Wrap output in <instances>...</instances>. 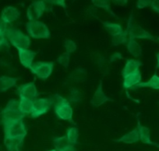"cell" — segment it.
Here are the masks:
<instances>
[{
	"label": "cell",
	"mask_w": 159,
	"mask_h": 151,
	"mask_svg": "<svg viewBox=\"0 0 159 151\" xmlns=\"http://www.w3.org/2000/svg\"><path fill=\"white\" fill-rule=\"evenodd\" d=\"M52 105L54 107V110L57 117L63 121H68L73 123V108L69 100L59 95H54L49 98Z\"/></svg>",
	"instance_id": "6da1fadb"
},
{
	"label": "cell",
	"mask_w": 159,
	"mask_h": 151,
	"mask_svg": "<svg viewBox=\"0 0 159 151\" xmlns=\"http://www.w3.org/2000/svg\"><path fill=\"white\" fill-rule=\"evenodd\" d=\"M4 33H5L7 40H9L12 46H13L17 49H28L30 47V37L23 33L19 29L7 27Z\"/></svg>",
	"instance_id": "7a4b0ae2"
},
{
	"label": "cell",
	"mask_w": 159,
	"mask_h": 151,
	"mask_svg": "<svg viewBox=\"0 0 159 151\" xmlns=\"http://www.w3.org/2000/svg\"><path fill=\"white\" fill-rule=\"evenodd\" d=\"M26 30L30 37L34 39H48L50 38V30L45 24L40 21H28Z\"/></svg>",
	"instance_id": "3957f363"
},
{
	"label": "cell",
	"mask_w": 159,
	"mask_h": 151,
	"mask_svg": "<svg viewBox=\"0 0 159 151\" xmlns=\"http://www.w3.org/2000/svg\"><path fill=\"white\" fill-rule=\"evenodd\" d=\"M0 115L2 123L19 121L24 119L25 117L20 111L19 101L16 100H10L5 108L1 111Z\"/></svg>",
	"instance_id": "277c9868"
},
{
	"label": "cell",
	"mask_w": 159,
	"mask_h": 151,
	"mask_svg": "<svg viewBox=\"0 0 159 151\" xmlns=\"http://www.w3.org/2000/svg\"><path fill=\"white\" fill-rule=\"evenodd\" d=\"M4 128L5 136L13 138H24L27 135V130L26 129L24 119L16 121L2 123Z\"/></svg>",
	"instance_id": "5b68a950"
},
{
	"label": "cell",
	"mask_w": 159,
	"mask_h": 151,
	"mask_svg": "<svg viewBox=\"0 0 159 151\" xmlns=\"http://www.w3.org/2000/svg\"><path fill=\"white\" fill-rule=\"evenodd\" d=\"M126 29L128 31V35H129V38H132L134 40L148 39L151 40V41H155V38L151 34H150L148 31L144 30L140 26L137 25L133 22L132 17H130V18L129 19Z\"/></svg>",
	"instance_id": "8992f818"
},
{
	"label": "cell",
	"mask_w": 159,
	"mask_h": 151,
	"mask_svg": "<svg viewBox=\"0 0 159 151\" xmlns=\"http://www.w3.org/2000/svg\"><path fill=\"white\" fill-rule=\"evenodd\" d=\"M53 68H54V63L53 62L40 61V62L33 64V65L30 68V71L38 78L45 80L52 75Z\"/></svg>",
	"instance_id": "52a82bcc"
},
{
	"label": "cell",
	"mask_w": 159,
	"mask_h": 151,
	"mask_svg": "<svg viewBox=\"0 0 159 151\" xmlns=\"http://www.w3.org/2000/svg\"><path fill=\"white\" fill-rule=\"evenodd\" d=\"M45 1H34L27 9V16L29 21H37L42 17L46 10Z\"/></svg>",
	"instance_id": "ba28073f"
},
{
	"label": "cell",
	"mask_w": 159,
	"mask_h": 151,
	"mask_svg": "<svg viewBox=\"0 0 159 151\" xmlns=\"http://www.w3.org/2000/svg\"><path fill=\"white\" fill-rule=\"evenodd\" d=\"M52 104L49 99L41 98L34 100V108L31 113L32 118H38L45 114L49 110Z\"/></svg>",
	"instance_id": "9c48e42d"
},
{
	"label": "cell",
	"mask_w": 159,
	"mask_h": 151,
	"mask_svg": "<svg viewBox=\"0 0 159 151\" xmlns=\"http://www.w3.org/2000/svg\"><path fill=\"white\" fill-rule=\"evenodd\" d=\"M20 98H26L34 100L38 96V92L36 85L34 82H29L22 85L17 89Z\"/></svg>",
	"instance_id": "30bf717a"
},
{
	"label": "cell",
	"mask_w": 159,
	"mask_h": 151,
	"mask_svg": "<svg viewBox=\"0 0 159 151\" xmlns=\"http://www.w3.org/2000/svg\"><path fill=\"white\" fill-rule=\"evenodd\" d=\"M20 16V13L17 10V8L12 7V6H9V7H5L2 10V13H1V21L4 24L7 25V24H11L19 19Z\"/></svg>",
	"instance_id": "8fae6325"
},
{
	"label": "cell",
	"mask_w": 159,
	"mask_h": 151,
	"mask_svg": "<svg viewBox=\"0 0 159 151\" xmlns=\"http://www.w3.org/2000/svg\"><path fill=\"white\" fill-rule=\"evenodd\" d=\"M18 50L20 64L26 68L30 69L33 65V61L37 55V52L32 51L29 49H20Z\"/></svg>",
	"instance_id": "7c38bea8"
},
{
	"label": "cell",
	"mask_w": 159,
	"mask_h": 151,
	"mask_svg": "<svg viewBox=\"0 0 159 151\" xmlns=\"http://www.w3.org/2000/svg\"><path fill=\"white\" fill-rule=\"evenodd\" d=\"M108 101H113V100L106 96V95H105L103 91L102 81H100V83H99L97 89H96L95 92H94V95L91 99V104L94 107H98L100 106L103 105L106 102H108Z\"/></svg>",
	"instance_id": "4fadbf2b"
},
{
	"label": "cell",
	"mask_w": 159,
	"mask_h": 151,
	"mask_svg": "<svg viewBox=\"0 0 159 151\" xmlns=\"http://www.w3.org/2000/svg\"><path fill=\"white\" fill-rule=\"evenodd\" d=\"M141 73L140 71H137L134 73L123 78V87L124 89H133L137 85L141 82Z\"/></svg>",
	"instance_id": "5bb4252c"
},
{
	"label": "cell",
	"mask_w": 159,
	"mask_h": 151,
	"mask_svg": "<svg viewBox=\"0 0 159 151\" xmlns=\"http://www.w3.org/2000/svg\"><path fill=\"white\" fill-rule=\"evenodd\" d=\"M24 138L4 136V144L8 151H20Z\"/></svg>",
	"instance_id": "9a60e30c"
},
{
	"label": "cell",
	"mask_w": 159,
	"mask_h": 151,
	"mask_svg": "<svg viewBox=\"0 0 159 151\" xmlns=\"http://www.w3.org/2000/svg\"><path fill=\"white\" fill-rule=\"evenodd\" d=\"M137 129H138L139 136H140V140L144 144L152 145L159 147V144L154 143L151 139V133H150V129L148 128L145 127L140 124V121H138V124H137Z\"/></svg>",
	"instance_id": "2e32d148"
},
{
	"label": "cell",
	"mask_w": 159,
	"mask_h": 151,
	"mask_svg": "<svg viewBox=\"0 0 159 151\" xmlns=\"http://www.w3.org/2000/svg\"><path fill=\"white\" fill-rule=\"evenodd\" d=\"M142 65V63L140 61L134 59L128 60L126 63L124 68L122 71V76L123 78L134 73L139 70V67Z\"/></svg>",
	"instance_id": "e0dca14e"
},
{
	"label": "cell",
	"mask_w": 159,
	"mask_h": 151,
	"mask_svg": "<svg viewBox=\"0 0 159 151\" xmlns=\"http://www.w3.org/2000/svg\"><path fill=\"white\" fill-rule=\"evenodd\" d=\"M140 140V136H139V132L137 128L134 129V130L130 131L129 132L126 133V135H123L121 138L115 139L116 142H120V143H127V144H132V143H137Z\"/></svg>",
	"instance_id": "ac0fdd59"
},
{
	"label": "cell",
	"mask_w": 159,
	"mask_h": 151,
	"mask_svg": "<svg viewBox=\"0 0 159 151\" xmlns=\"http://www.w3.org/2000/svg\"><path fill=\"white\" fill-rule=\"evenodd\" d=\"M18 80L19 78L9 76L0 77V92H7L10 89L16 86Z\"/></svg>",
	"instance_id": "d6986e66"
},
{
	"label": "cell",
	"mask_w": 159,
	"mask_h": 151,
	"mask_svg": "<svg viewBox=\"0 0 159 151\" xmlns=\"http://www.w3.org/2000/svg\"><path fill=\"white\" fill-rule=\"evenodd\" d=\"M34 108V100L26 98H20L19 110L24 115L31 114Z\"/></svg>",
	"instance_id": "ffe728a7"
},
{
	"label": "cell",
	"mask_w": 159,
	"mask_h": 151,
	"mask_svg": "<svg viewBox=\"0 0 159 151\" xmlns=\"http://www.w3.org/2000/svg\"><path fill=\"white\" fill-rule=\"evenodd\" d=\"M138 88H151L155 90H159V76L157 74H154L149 81L140 82L132 89H136Z\"/></svg>",
	"instance_id": "44dd1931"
},
{
	"label": "cell",
	"mask_w": 159,
	"mask_h": 151,
	"mask_svg": "<svg viewBox=\"0 0 159 151\" xmlns=\"http://www.w3.org/2000/svg\"><path fill=\"white\" fill-rule=\"evenodd\" d=\"M127 49L128 52L130 55H132L134 57H138L141 55L142 49L139 43L136 40L129 38L127 42Z\"/></svg>",
	"instance_id": "7402d4cb"
},
{
	"label": "cell",
	"mask_w": 159,
	"mask_h": 151,
	"mask_svg": "<svg viewBox=\"0 0 159 151\" xmlns=\"http://www.w3.org/2000/svg\"><path fill=\"white\" fill-rule=\"evenodd\" d=\"M103 25L105 28L108 31V33L111 35L112 37L119 35V34H121L123 32V29L122 26L119 24H116V23H111V22H104Z\"/></svg>",
	"instance_id": "603a6c76"
},
{
	"label": "cell",
	"mask_w": 159,
	"mask_h": 151,
	"mask_svg": "<svg viewBox=\"0 0 159 151\" xmlns=\"http://www.w3.org/2000/svg\"><path fill=\"white\" fill-rule=\"evenodd\" d=\"M66 136L67 140L70 145H75L77 143L78 138H79V131L78 129L75 127L70 128L66 131Z\"/></svg>",
	"instance_id": "cb8c5ba5"
},
{
	"label": "cell",
	"mask_w": 159,
	"mask_h": 151,
	"mask_svg": "<svg viewBox=\"0 0 159 151\" xmlns=\"http://www.w3.org/2000/svg\"><path fill=\"white\" fill-rule=\"evenodd\" d=\"M53 144L57 151L62 150L67 146L70 145L66 135L62 137H53Z\"/></svg>",
	"instance_id": "d4e9b609"
},
{
	"label": "cell",
	"mask_w": 159,
	"mask_h": 151,
	"mask_svg": "<svg viewBox=\"0 0 159 151\" xmlns=\"http://www.w3.org/2000/svg\"><path fill=\"white\" fill-rule=\"evenodd\" d=\"M128 36H129V35H128L127 29L126 30H123V32L121 34H119V35H116L115 37H112L111 44L114 46L124 44V43H126L127 41Z\"/></svg>",
	"instance_id": "484cf974"
},
{
	"label": "cell",
	"mask_w": 159,
	"mask_h": 151,
	"mask_svg": "<svg viewBox=\"0 0 159 151\" xmlns=\"http://www.w3.org/2000/svg\"><path fill=\"white\" fill-rule=\"evenodd\" d=\"M82 93L77 89H71L69 93V102L77 104L82 100Z\"/></svg>",
	"instance_id": "4316f807"
},
{
	"label": "cell",
	"mask_w": 159,
	"mask_h": 151,
	"mask_svg": "<svg viewBox=\"0 0 159 151\" xmlns=\"http://www.w3.org/2000/svg\"><path fill=\"white\" fill-rule=\"evenodd\" d=\"M92 4L98 8L105 10V11H108L111 13L112 16H115L114 13L111 12V7H110V2L108 1H105V0H92Z\"/></svg>",
	"instance_id": "83f0119b"
},
{
	"label": "cell",
	"mask_w": 159,
	"mask_h": 151,
	"mask_svg": "<svg viewBox=\"0 0 159 151\" xmlns=\"http://www.w3.org/2000/svg\"><path fill=\"white\" fill-rule=\"evenodd\" d=\"M64 49H65V51L66 53L69 54H71L73 52L76 51V43L73 41H72L71 39H66L64 41L63 43Z\"/></svg>",
	"instance_id": "f1b7e54d"
},
{
	"label": "cell",
	"mask_w": 159,
	"mask_h": 151,
	"mask_svg": "<svg viewBox=\"0 0 159 151\" xmlns=\"http://www.w3.org/2000/svg\"><path fill=\"white\" fill-rule=\"evenodd\" d=\"M70 54L66 53H64L61 54L59 57L57 58V62L59 63L60 65L63 66V67H68L69 64H70Z\"/></svg>",
	"instance_id": "f546056e"
},
{
	"label": "cell",
	"mask_w": 159,
	"mask_h": 151,
	"mask_svg": "<svg viewBox=\"0 0 159 151\" xmlns=\"http://www.w3.org/2000/svg\"><path fill=\"white\" fill-rule=\"evenodd\" d=\"M9 43L4 32L0 33V51L5 47H8Z\"/></svg>",
	"instance_id": "4dcf8cb0"
},
{
	"label": "cell",
	"mask_w": 159,
	"mask_h": 151,
	"mask_svg": "<svg viewBox=\"0 0 159 151\" xmlns=\"http://www.w3.org/2000/svg\"><path fill=\"white\" fill-rule=\"evenodd\" d=\"M149 7L159 14V0H150Z\"/></svg>",
	"instance_id": "1f68e13d"
},
{
	"label": "cell",
	"mask_w": 159,
	"mask_h": 151,
	"mask_svg": "<svg viewBox=\"0 0 159 151\" xmlns=\"http://www.w3.org/2000/svg\"><path fill=\"white\" fill-rule=\"evenodd\" d=\"M137 7L138 9H143L149 7L150 0H139L137 2Z\"/></svg>",
	"instance_id": "d6a6232c"
},
{
	"label": "cell",
	"mask_w": 159,
	"mask_h": 151,
	"mask_svg": "<svg viewBox=\"0 0 159 151\" xmlns=\"http://www.w3.org/2000/svg\"><path fill=\"white\" fill-rule=\"evenodd\" d=\"M48 2L52 5L59 6V7H62L64 9L66 8L65 0H52V1H48Z\"/></svg>",
	"instance_id": "836d02e7"
},
{
	"label": "cell",
	"mask_w": 159,
	"mask_h": 151,
	"mask_svg": "<svg viewBox=\"0 0 159 151\" xmlns=\"http://www.w3.org/2000/svg\"><path fill=\"white\" fill-rule=\"evenodd\" d=\"M123 59V56H122L121 53H114L112 55H111L109 58V62L110 63H113L116 61H119V60Z\"/></svg>",
	"instance_id": "e575fe53"
},
{
	"label": "cell",
	"mask_w": 159,
	"mask_h": 151,
	"mask_svg": "<svg viewBox=\"0 0 159 151\" xmlns=\"http://www.w3.org/2000/svg\"><path fill=\"white\" fill-rule=\"evenodd\" d=\"M60 151H76V148H75L74 145H69Z\"/></svg>",
	"instance_id": "d590c367"
},
{
	"label": "cell",
	"mask_w": 159,
	"mask_h": 151,
	"mask_svg": "<svg viewBox=\"0 0 159 151\" xmlns=\"http://www.w3.org/2000/svg\"><path fill=\"white\" fill-rule=\"evenodd\" d=\"M127 0H119V1H112V2L116 5H119V6H124L127 3Z\"/></svg>",
	"instance_id": "8d00e7d4"
},
{
	"label": "cell",
	"mask_w": 159,
	"mask_h": 151,
	"mask_svg": "<svg viewBox=\"0 0 159 151\" xmlns=\"http://www.w3.org/2000/svg\"><path fill=\"white\" fill-rule=\"evenodd\" d=\"M6 29H7V25L4 24L1 21V20H0V33H1V32H5Z\"/></svg>",
	"instance_id": "74e56055"
},
{
	"label": "cell",
	"mask_w": 159,
	"mask_h": 151,
	"mask_svg": "<svg viewBox=\"0 0 159 151\" xmlns=\"http://www.w3.org/2000/svg\"><path fill=\"white\" fill-rule=\"evenodd\" d=\"M157 68H159V53H157Z\"/></svg>",
	"instance_id": "f35d334b"
},
{
	"label": "cell",
	"mask_w": 159,
	"mask_h": 151,
	"mask_svg": "<svg viewBox=\"0 0 159 151\" xmlns=\"http://www.w3.org/2000/svg\"><path fill=\"white\" fill-rule=\"evenodd\" d=\"M48 151H57V150H56V149H51V150H48Z\"/></svg>",
	"instance_id": "ab89813d"
},
{
	"label": "cell",
	"mask_w": 159,
	"mask_h": 151,
	"mask_svg": "<svg viewBox=\"0 0 159 151\" xmlns=\"http://www.w3.org/2000/svg\"><path fill=\"white\" fill-rule=\"evenodd\" d=\"M0 151H2V148H1V146H0Z\"/></svg>",
	"instance_id": "60d3db41"
},
{
	"label": "cell",
	"mask_w": 159,
	"mask_h": 151,
	"mask_svg": "<svg viewBox=\"0 0 159 151\" xmlns=\"http://www.w3.org/2000/svg\"><path fill=\"white\" fill-rule=\"evenodd\" d=\"M157 40H158V41H159V38H157Z\"/></svg>",
	"instance_id": "b9f144b4"
}]
</instances>
